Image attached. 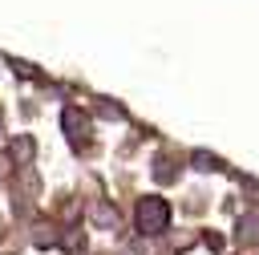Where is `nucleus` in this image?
I'll use <instances>...</instances> for the list:
<instances>
[{
  "label": "nucleus",
  "instance_id": "obj_4",
  "mask_svg": "<svg viewBox=\"0 0 259 255\" xmlns=\"http://www.w3.org/2000/svg\"><path fill=\"white\" fill-rule=\"evenodd\" d=\"M12 154H16L20 162H28V158H32V142H28V138H20V142L12 146Z\"/></svg>",
  "mask_w": 259,
  "mask_h": 255
},
{
  "label": "nucleus",
  "instance_id": "obj_1",
  "mask_svg": "<svg viewBox=\"0 0 259 255\" xmlns=\"http://www.w3.org/2000/svg\"><path fill=\"white\" fill-rule=\"evenodd\" d=\"M134 223H138V231H142V235H162V231H166V223H170V202H166V198H158V194L142 198V202H138V210H134Z\"/></svg>",
  "mask_w": 259,
  "mask_h": 255
},
{
  "label": "nucleus",
  "instance_id": "obj_2",
  "mask_svg": "<svg viewBox=\"0 0 259 255\" xmlns=\"http://www.w3.org/2000/svg\"><path fill=\"white\" fill-rule=\"evenodd\" d=\"M65 130H69L73 142H85V130H89V125H85V117H81L77 109H65Z\"/></svg>",
  "mask_w": 259,
  "mask_h": 255
},
{
  "label": "nucleus",
  "instance_id": "obj_3",
  "mask_svg": "<svg viewBox=\"0 0 259 255\" xmlns=\"http://www.w3.org/2000/svg\"><path fill=\"white\" fill-rule=\"evenodd\" d=\"M93 219H97L101 227H117V210H109L105 202H101V206H93Z\"/></svg>",
  "mask_w": 259,
  "mask_h": 255
}]
</instances>
